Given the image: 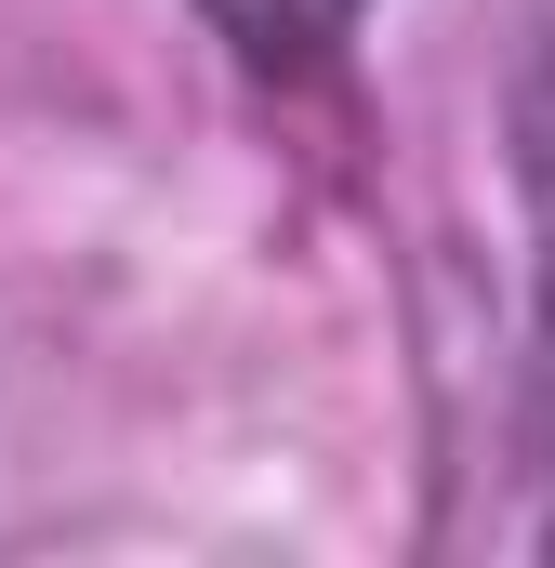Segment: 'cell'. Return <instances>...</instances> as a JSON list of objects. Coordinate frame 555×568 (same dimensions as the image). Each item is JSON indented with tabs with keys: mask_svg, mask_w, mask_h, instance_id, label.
Wrapping results in <instances>:
<instances>
[{
	"mask_svg": "<svg viewBox=\"0 0 555 568\" xmlns=\"http://www.w3.org/2000/svg\"><path fill=\"white\" fill-rule=\"evenodd\" d=\"M199 13H212V40H225L239 67L304 80V67H331V53L357 40V13H371V0H199Z\"/></svg>",
	"mask_w": 555,
	"mask_h": 568,
	"instance_id": "obj_1",
	"label": "cell"
},
{
	"mask_svg": "<svg viewBox=\"0 0 555 568\" xmlns=\"http://www.w3.org/2000/svg\"><path fill=\"white\" fill-rule=\"evenodd\" d=\"M529 199H543V331H555V13L529 53Z\"/></svg>",
	"mask_w": 555,
	"mask_h": 568,
	"instance_id": "obj_2",
	"label": "cell"
}]
</instances>
